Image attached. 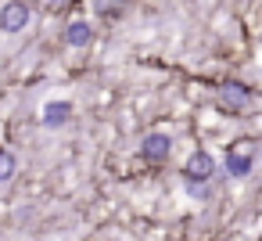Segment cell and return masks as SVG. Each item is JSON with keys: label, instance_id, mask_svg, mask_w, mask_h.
<instances>
[{"label": "cell", "instance_id": "cell-6", "mask_svg": "<svg viewBox=\"0 0 262 241\" xmlns=\"http://www.w3.org/2000/svg\"><path fill=\"white\" fill-rule=\"evenodd\" d=\"M241 148H244V140H237V148H233V151H226V173H230V176H237V180H241V176H248V173H251V166H255V158H251L248 151H241Z\"/></svg>", "mask_w": 262, "mask_h": 241}, {"label": "cell", "instance_id": "cell-5", "mask_svg": "<svg viewBox=\"0 0 262 241\" xmlns=\"http://www.w3.org/2000/svg\"><path fill=\"white\" fill-rule=\"evenodd\" d=\"M40 119H43V126H47V130L65 126V123L72 119V101H47V105H43V112H40Z\"/></svg>", "mask_w": 262, "mask_h": 241}, {"label": "cell", "instance_id": "cell-8", "mask_svg": "<svg viewBox=\"0 0 262 241\" xmlns=\"http://www.w3.org/2000/svg\"><path fill=\"white\" fill-rule=\"evenodd\" d=\"M15 173H18V158H15L8 148H0V184H8Z\"/></svg>", "mask_w": 262, "mask_h": 241}, {"label": "cell", "instance_id": "cell-7", "mask_svg": "<svg viewBox=\"0 0 262 241\" xmlns=\"http://www.w3.org/2000/svg\"><path fill=\"white\" fill-rule=\"evenodd\" d=\"M65 44H69V47H90V44H94V26L83 22V18L69 22V26H65Z\"/></svg>", "mask_w": 262, "mask_h": 241}, {"label": "cell", "instance_id": "cell-1", "mask_svg": "<svg viewBox=\"0 0 262 241\" xmlns=\"http://www.w3.org/2000/svg\"><path fill=\"white\" fill-rule=\"evenodd\" d=\"M169 155H172V137L169 133H147L144 140H140V158L144 162H151V166H162V162H169Z\"/></svg>", "mask_w": 262, "mask_h": 241}, {"label": "cell", "instance_id": "cell-4", "mask_svg": "<svg viewBox=\"0 0 262 241\" xmlns=\"http://www.w3.org/2000/svg\"><path fill=\"white\" fill-rule=\"evenodd\" d=\"M251 101V90L244 87V83H223V90H219V105L226 108V112H241L244 105Z\"/></svg>", "mask_w": 262, "mask_h": 241}, {"label": "cell", "instance_id": "cell-3", "mask_svg": "<svg viewBox=\"0 0 262 241\" xmlns=\"http://www.w3.org/2000/svg\"><path fill=\"white\" fill-rule=\"evenodd\" d=\"M212 173H215V158L208 151H194L187 158V166H183V180L187 184H208Z\"/></svg>", "mask_w": 262, "mask_h": 241}, {"label": "cell", "instance_id": "cell-9", "mask_svg": "<svg viewBox=\"0 0 262 241\" xmlns=\"http://www.w3.org/2000/svg\"><path fill=\"white\" fill-rule=\"evenodd\" d=\"M43 4H47V11H61V8L69 4V0H43Z\"/></svg>", "mask_w": 262, "mask_h": 241}, {"label": "cell", "instance_id": "cell-2", "mask_svg": "<svg viewBox=\"0 0 262 241\" xmlns=\"http://www.w3.org/2000/svg\"><path fill=\"white\" fill-rule=\"evenodd\" d=\"M29 4L26 0H8L4 8H0V29L4 33H22L26 26H29Z\"/></svg>", "mask_w": 262, "mask_h": 241}]
</instances>
